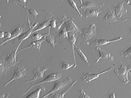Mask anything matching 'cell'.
I'll list each match as a JSON object with an SVG mask.
<instances>
[{"label":"cell","mask_w":131,"mask_h":98,"mask_svg":"<svg viewBox=\"0 0 131 98\" xmlns=\"http://www.w3.org/2000/svg\"><path fill=\"white\" fill-rule=\"evenodd\" d=\"M71 81L72 79L70 77H67L66 78L63 80L54 82V85L52 89L41 97H47L51 93L63 89Z\"/></svg>","instance_id":"1"},{"label":"cell","mask_w":131,"mask_h":98,"mask_svg":"<svg viewBox=\"0 0 131 98\" xmlns=\"http://www.w3.org/2000/svg\"><path fill=\"white\" fill-rule=\"evenodd\" d=\"M121 66L118 69L114 70V71L121 81L123 83L126 84L129 81L128 78V71L127 68L125 65L120 61Z\"/></svg>","instance_id":"2"},{"label":"cell","mask_w":131,"mask_h":98,"mask_svg":"<svg viewBox=\"0 0 131 98\" xmlns=\"http://www.w3.org/2000/svg\"><path fill=\"white\" fill-rule=\"evenodd\" d=\"M62 75L61 73L59 72L53 73L50 74L48 75L43 80L33 84L26 91L23 93L21 94L20 95H23L26 94L33 87L36 85L42 84L45 82H51L58 80L61 78L62 77Z\"/></svg>","instance_id":"3"},{"label":"cell","mask_w":131,"mask_h":98,"mask_svg":"<svg viewBox=\"0 0 131 98\" xmlns=\"http://www.w3.org/2000/svg\"><path fill=\"white\" fill-rule=\"evenodd\" d=\"M27 74V71L23 65H19L15 69L12 77L7 82L3 84L4 87H5L13 80L22 78Z\"/></svg>","instance_id":"4"},{"label":"cell","mask_w":131,"mask_h":98,"mask_svg":"<svg viewBox=\"0 0 131 98\" xmlns=\"http://www.w3.org/2000/svg\"><path fill=\"white\" fill-rule=\"evenodd\" d=\"M96 27L93 23L91 24L89 28L83 29L81 35L83 40L85 41L94 37L96 34Z\"/></svg>","instance_id":"5"},{"label":"cell","mask_w":131,"mask_h":98,"mask_svg":"<svg viewBox=\"0 0 131 98\" xmlns=\"http://www.w3.org/2000/svg\"><path fill=\"white\" fill-rule=\"evenodd\" d=\"M22 41H20L15 51L9 55L7 54L5 58V61L6 64L10 67L15 66L17 63L16 60L17 52Z\"/></svg>","instance_id":"6"},{"label":"cell","mask_w":131,"mask_h":98,"mask_svg":"<svg viewBox=\"0 0 131 98\" xmlns=\"http://www.w3.org/2000/svg\"><path fill=\"white\" fill-rule=\"evenodd\" d=\"M113 69V68L111 67L106 70L97 74H92L89 72H84L83 74L82 79L83 82L85 83L90 82L91 81L99 78L100 75L111 71Z\"/></svg>","instance_id":"7"},{"label":"cell","mask_w":131,"mask_h":98,"mask_svg":"<svg viewBox=\"0 0 131 98\" xmlns=\"http://www.w3.org/2000/svg\"><path fill=\"white\" fill-rule=\"evenodd\" d=\"M73 18L70 17L64 22L62 27H65L67 32L73 31L76 33L79 32L81 34V32L79 28L73 22Z\"/></svg>","instance_id":"8"},{"label":"cell","mask_w":131,"mask_h":98,"mask_svg":"<svg viewBox=\"0 0 131 98\" xmlns=\"http://www.w3.org/2000/svg\"><path fill=\"white\" fill-rule=\"evenodd\" d=\"M104 21L108 22H114L117 20L126 21L127 20H131V17L122 19H118L115 15L114 12L112 10L108 9L107 10V13L102 18Z\"/></svg>","instance_id":"9"},{"label":"cell","mask_w":131,"mask_h":98,"mask_svg":"<svg viewBox=\"0 0 131 98\" xmlns=\"http://www.w3.org/2000/svg\"><path fill=\"white\" fill-rule=\"evenodd\" d=\"M50 68L48 67L45 66L43 67L42 69L40 70L39 67L34 68L32 71L34 73V77L31 79L27 80L24 81V82H32L35 81L38 79L42 78L43 79V76L44 72L46 70H50Z\"/></svg>","instance_id":"10"},{"label":"cell","mask_w":131,"mask_h":98,"mask_svg":"<svg viewBox=\"0 0 131 98\" xmlns=\"http://www.w3.org/2000/svg\"><path fill=\"white\" fill-rule=\"evenodd\" d=\"M46 39V35L43 36L41 39L36 40L31 42L29 45L25 47L20 50L17 52V54L22 50L26 48L30 47H32L36 49L39 51H40V47L42 43Z\"/></svg>","instance_id":"11"},{"label":"cell","mask_w":131,"mask_h":98,"mask_svg":"<svg viewBox=\"0 0 131 98\" xmlns=\"http://www.w3.org/2000/svg\"><path fill=\"white\" fill-rule=\"evenodd\" d=\"M78 80H76L72 82L68 87L64 90L61 92H54L50 94L49 98H63L64 95L68 93L71 89L73 85L77 82Z\"/></svg>","instance_id":"12"},{"label":"cell","mask_w":131,"mask_h":98,"mask_svg":"<svg viewBox=\"0 0 131 98\" xmlns=\"http://www.w3.org/2000/svg\"><path fill=\"white\" fill-rule=\"evenodd\" d=\"M127 0H126L119 3L117 6L113 5L115 9V15L118 19L120 18L123 15L127 13V10L124 9L123 7L124 3Z\"/></svg>","instance_id":"13"},{"label":"cell","mask_w":131,"mask_h":98,"mask_svg":"<svg viewBox=\"0 0 131 98\" xmlns=\"http://www.w3.org/2000/svg\"><path fill=\"white\" fill-rule=\"evenodd\" d=\"M68 39L71 44L72 49L74 63V64L73 68V69H74L77 66V65L76 64L75 62L74 48L75 43L76 40V36H77V34L74 32L70 31L68 32Z\"/></svg>","instance_id":"14"},{"label":"cell","mask_w":131,"mask_h":98,"mask_svg":"<svg viewBox=\"0 0 131 98\" xmlns=\"http://www.w3.org/2000/svg\"><path fill=\"white\" fill-rule=\"evenodd\" d=\"M95 49L99 52L100 55L98 58L95 61L94 64L98 62L101 58H107L110 61H114V58L113 56L111 55L110 53H106L103 51L99 47H96Z\"/></svg>","instance_id":"15"},{"label":"cell","mask_w":131,"mask_h":98,"mask_svg":"<svg viewBox=\"0 0 131 98\" xmlns=\"http://www.w3.org/2000/svg\"><path fill=\"white\" fill-rule=\"evenodd\" d=\"M83 11L85 17L86 18L89 16H95L98 18V14L101 12V11L99 8L92 9L89 8H84Z\"/></svg>","instance_id":"16"},{"label":"cell","mask_w":131,"mask_h":98,"mask_svg":"<svg viewBox=\"0 0 131 98\" xmlns=\"http://www.w3.org/2000/svg\"><path fill=\"white\" fill-rule=\"evenodd\" d=\"M24 31V30L22 27H17L15 30L13 31L11 33V37L9 38L6 39L2 42L0 44V46L2 45L4 43L7 41L18 37L20 34L23 32Z\"/></svg>","instance_id":"17"},{"label":"cell","mask_w":131,"mask_h":98,"mask_svg":"<svg viewBox=\"0 0 131 98\" xmlns=\"http://www.w3.org/2000/svg\"><path fill=\"white\" fill-rule=\"evenodd\" d=\"M38 23V22H36L34 24L30 27L29 28V30L25 33L20 35L18 37L19 41H23L26 39L31 34L35 27Z\"/></svg>","instance_id":"18"},{"label":"cell","mask_w":131,"mask_h":98,"mask_svg":"<svg viewBox=\"0 0 131 98\" xmlns=\"http://www.w3.org/2000/svg\"><path fill=\"white\" fill-rule=\"evenodd\" d=\"M123 37V36H119L116 38L110 40H107L101 39H96L94 42V44L96 45H104L109 43L115 42L121 40Z\"/></svg>","instance_id":"19"},{"label":"cell","mask_w":131,"mask_h":98,"mask_svg":"<svg viewBox=\"0 0 131 98\" xmlns=\"http://www.w3.org/2000/svg\"><path fill=\"white\" fill-rule=\"evenodd\" d=\"M41 91H46V89L43 86L40 85L38 87L36 90L30 93L26 98H38L40 92Z\"/></svg>","instance_id":"20"},{"label":"cell","mask_w":131,"mask_h":98,"mask_svg":"<svg viewBox=\"0 0 131 98\" xmlns=\"http://www.w3.org/2000/svg\"><path fill=\"white\" fill-rule=\"evenodd\" d=\"M10 67L7 65L5 61V58L2 57L0 59V76L4 75L9 70Z\"/></svg>","instance_id":"21"},{"label":"cell","mask_w":131,"mask_h":98,"mask_svg":"<svg viewBox=\"0 0 131 98\" xmlns=\"http://www.w3.org/2000/svg\"><path fill=\"white\" fill-rule=\"evenodd\" d=\"M69 18V17L67 18L64 15L60 18H55L56 21V27L54 29L56 30H58L62 26L64 22Z\"/></svg>","instance_id":"22"},{"label":"cell","mask_w":131,"mask_h":98,"mask_svg":"<svg viewBox=\"0 0 131 98\" xmlns=\"http://www.w3.org/2000/svg\"><path fill=\"white\" fill-rule=\"evenodd\" d=\"M53 18V17L51 18H46L45 20L44 21L37 27L34 29L31 33V34L35 32L40 30L44 28L47 26H48L51 20Z\"/></svg>","instance_id":"23"},{"label":"cell","mask_w":131,"mask_h":98,"mask_svg":"<svg viewBox=\"0 0 131 98\" xmlns=\"http://www.w3.org/2000/svg\"><path fill=\"white\" fill-rule=\"evenodd\" d=\"M99 7V5L95 4L93 3L90 1H82V4L80 6L81 9L84 8L90 7Z\"/></svg>","instance_id":"24"},{"label":"cell","mask_w":131,"mask_h":98,"mask_svg":"<svg viewBox=\"0 0 131 98\" xmlns=\"http://www.w3.org/2000/svg\"><path fill=\"white\" fill-rule=\"evenodd\" d=\"M74 46L75 47H74V50H75V51H77L78 52V54L81 57L82 59L83 60L88 66H89V62L87 58L85 55L81 51V50L80 48L77 47L75 45H74Z\"/></svg>","instance_id":"25"},{"label":"cell","mask_w":131,"mask_h":98,"mask_svg":"<svg viewBox=\"0 0 131 98\" xmlns=\"http://www.w3.org/2000/svg\"><path fill=\"white\" fill-rule=\"evenodd\" d=\"M48 33V34L46 35V40L48 42L53 48H54L55 45L54 36L50 34L49 30Z\"/></svg>","instance_id":"26"},{"label":"cell","mask_w":131,"mask_h":98,"mask_svg":"<svg viewBox=\"0 0 131 98\" xmlns=\"http://www.w3.org/2000/svg\"><path fill=\"white\" fill-rule=\"evenodd\" d=\"M11 2H13L15 4L19 5L22 6L25 10H26L27 11H29L30 14L33 16V17L34 18H36L37 15L39 14L38 12L36 11L35 10L33 9H30L27 7L25 6L22 5H21L18 4L14 2H12V1Z\"/></svg>","instance_id":"27"},{"label":"cell","mask_w":131,"mask_h":98,"mask_svg":"<svg viewBox=\"0 0 131 98\" xmlns=\"http://www.w3.org/2000/svg\"><path fill=\"white\" fill-rule=\"evenodd\" d=\"M120 55L126 57L128 56L131 59V46L127 50L122 51L119 53Z\"/></svg>","instance_id":"28"},{"label":"cell","mask_w":131,"mask_h":98,"mask_svg":"<svg viewBox=\"0 0 131 98\" xmlns=\"http://www.w3.org/2000/svg\"><path fill=\"white\" fill-rule=\"evenodd\" d=\"M74 63H70L66 62H63L62 64V68L64 70L67 69L74 65Z\"/></svg>","instance_id":"29"},{"label":"cell","mask_w":131,"mask_h":98,"mask_svg":"<svg viewBox=\"0 0 131 98\" xmlns=\"http://www.w3.org/2000/svg\"><path fill=\"white\" fill-rule=\"evenodd\" d=\"M48 33H47L43 34H40L36 33L32 35L31 38L34 40H38L41 39L43 36L47 35Z\"/></svg>","instance_id":"30"},{"label":"cell","mask_w":131,"mask_h":98,"mask_svg":"<svg viewBox=\"0 0 131 98\" xmlns=\"http://www.w3.org/2000/svg\"><path fill=\"white\" fill-rule=\"evenodd\" d=\"M71 6L75 9L78 13V15L80 17H82V15L80 14L78 10L75 3L73 0H67Z\"/></svg>","instance_id":"31"},{"label":"cell","mask_w":131,"mask_h":98,"mask_svg":"<svg viewBox=\"0 0 131 98\" xmlns=\"http://www.w3.org/2000/svg\"><path fill=\"white\" fill-rule=\"evenodd\" d=\"M59 35L60 37H67L68 38V32L65 27H62V29L59 33Z\"/></svg>","instance_id":"32"},{"label":"cell","mask_w":131,"mask_h":98,"mask_svg":"<svg viewBox=\"0 0 131 98\" xmlns=\"http://www.w3.org/2000/svg\"><path fill=\"white\" fill-rule=\"evenodd\" d=\"M55 17L53 18L51 20L48 26V28H51L54 29L56 27V21L55 19Z\"/></svg>","instance_id":"33"},{"label":"cell","mask_w":131,"mask_h":98,"mask_svg":"<svg viewBox=\"0 0 131 98\" xmlns=\"http://www.w3.org/2000/svg\"><path fill=\"white\" fill-rule=\"evenodd\" d=\"M79 92L80 93V95L79 97V98H90V97L85 94V92L83 90L81 89L80 90Z\"/></svg>","instance_id":"34"},{"label":"cell","mask_w":131,"mask_h":98,"mask_svg":"<svg viewBox=\"0 0 131 98\" xmlns=\"http://www.w3.org/2000/svg\"><path fill=\"white\" fill-rule=\"evenodd\" d=\"M11 34L10 33L6 32L4 33V37L6 39L9 38L11 36Z\"/></svg>","instance_id":"35"},{"label":"cell","mask_w":131,"mask_h":98,"mask_svg":"<svg viewBox=\"0 0 131 98\" xmlns=\"http://www.w3.org/2000/svg\"><path fill=\"white\" fill-rule=\"evenodd\" d=\"M128 74L131 75V64L128 65V68H127Z\"/></svg>","instance_id":"36"},{"label":"cell","mask_w":131,"mask_h":98,"mask_svg":"<svg viewBox=\"0 0 131 98\" xmlns=\"http://www.w3.org/2000/svg\"><path fill=\"white\" fill-rule=\"evenodd\" d=\"M109 98H114L115 97V95L114 92H112L109 95Z\"/></svg>","instance_id":"37"},{"label":"cell","mask_w":131,"mask_h":98,"mask_svg":"<svg viewBox=\"0 0 131 98\" xmlns=\"http://www.w3.org/2000/svg\"><path fill=\"white\" fill-rule=\"evenodd\" d=\"M0 36L1 38H3L4 36V33L2 31L0 32Z\"/></svg>","instance_id":"38"},{"label":"cell","mask_w":131,"mask_h":98,"mask_svg":"<svg viewBox=\"0 0 131 98\" xmlns=\"http://www.w3.org/2000/svg\"><path fill=\"white\" fill-rule=\"evenodd\" d=\"M18 1L24 4L25 3L26 1V0H17Z\"/></svg>","instance_id":"39"},{"label":"cell","mask_w":131,"mask_h":98,"mask_svg":"<svg viewBox=\"0 0 131 98\" xmlns=\"http://www.w3.org/2000/svg\"><path fill=\"white\" fill-rule=\"evenodd\" d=\"M127 4L131 6V0H127Z\"/></svg>","instance_id":"40"},{"label":"cell","mask_w":131,"mask_h":98,"mask_svg":"<svg viewBox=\"0 0 131 98\" xmlns=\"http://www.w3.org/2000/svg\"><path fill=\"white\" fill-rule=\"evenodd\" d=\"M5 96L4 94H3L0 95V98H4V97H5Z\"/></svg>","instance_id":"41"},{"label":"cell","mask_w":131,"mask_h":98,"mask_svg":"<svg viewBox=\"0 0 131 98\" xmlns=\"http://www.w3.org/2000/svg\"><path fill=\"white\" fill-rule=\"evenodd\" d=\"M129 34L131 35V27L129 28Z\"/></svg>","instance_id":"42"},{"label":"cell","mask_w":131,"mask_h":98,"mask_svg":"<svg viewBox=\"0 0 131 98\" xmlns=\"http://www.w3.org/2000/svg\"><path fill=\"white\" fill-rule=\"evenodd\" d=\"M81 4L82 5V0H79Z\"/></svg>","instance_id":"43"},{"label":"cell","mask_w":131,"mask_h":98,"mask_svg":"<svg viewBox=\"0 0 131 98\" xmlns=\"http://www.w3.org/2000/svg\"><path fill=\"white\" fill-rule=\"evenodd\" d=\"M9 0H7V2L8 3L9 2Z\"/></svg>","instance_id":"44"},{"label":"cell","mask_w":131,"mask_h":98,"mask_svg":"<svg viewBox=\"0 0 131 98\" xmlns=\"http://www.w3.org/2000/svg\"><path fill=\"white\" fill-rule=\"evenodd\" d=\"M131 84V82H130L129 84Z\"/></svg>","instance_id":"45"},{"label":"cell","mask_w":131,"mask_h":98,"mask_svg":"<svg viewBox=\"0 0 131 98\" xmlns=\"http://www.w3.org/2000/svg\"><path fill=\"white\" fill-rule=\"evenodd\" d=\"M1 0L3 1V0Z\"/></svg>","instance_id":"46"}]
</instances>
